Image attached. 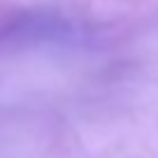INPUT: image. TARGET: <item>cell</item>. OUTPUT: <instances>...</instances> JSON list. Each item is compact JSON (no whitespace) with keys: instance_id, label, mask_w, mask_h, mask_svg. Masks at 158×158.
Wrapping results in <instances>:
<instances>
[{"instance_id":"cell-1","label":"cell","mask_w":158,"mask_h":158,"mask_svg":"<svg viewBox=\"0 0 158 158\" xmlns=\"http://www.w3.org/2000/svg\"><path fill=\"white\" fill-rule=\"evenodd\" d=\"M74 35L65 16L42 10H0V51L56 42Z\"/></svg>"}]
</instances>
